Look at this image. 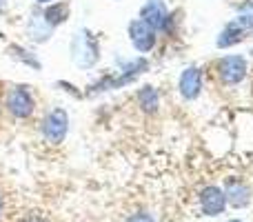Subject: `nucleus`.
Here are the masks:
<instances>
[{
	"label": "nucleus",
	"instance_id": "obj_1",
	"mask_svg": "<svg viewBox=\"0 0 253 222\" xmlns=\"http://www.w3.org/2000/svg\"><path fill=\"white\" fill-rule=\"evenodd\" d=\"M149 71V60L144 56H138L133 60L125 62L118 71H111L105 74L96 80V83L89 85V93H105V91H116V89H125L129 87L133 80H138L142 74Z\"/></svg>",
	"mask_w": 253,
	"mask_h": 222
},
{
	"label": "nucleus",
	"instance_id": "obj_2",
	"mask_svg": "<svg viewBox=\"0 0 253 222\" xmlns=\"http://www.w3.org/2000/svg\"><path fill=\"white\" fill-rule=\"evenodd\" d=\"M71 62L80 69H93L100 60V43H98L96 34L87 27L78 29L71 38Z\"/></svg>",
	"mask_w": 253,
	"mask_h": 222
},
{
	"label": "nucleus",
	"instance_id": "obj_3",
	"mask_svg": "<svg viewBox=\"0 0 253 222\" xmlns=\"http://www.w3.org/2000/svg\"><path fill=\"white\" fill-rule=\"evenodd\" d=\"M215 71H218V80L224 87H236V85H240L242 80L247 78L249 65H247L245 56H240V53H229V56H222L215 62Z\"/></svg>",
	"mask_w": 253,
	"mask_h": 222
},
{
	"label": "nucleus",
	"instance_id": "obj_4",
	"mask_svg": "<svg viewBox=\"0 0 253 222\" xmlns=\"http://www.w3.org/2000/svg\"><path fill=\"white\" fill-rule=\"evenodd\" d=\"M40 133L47 142L51 144H62L69 133V113L62 107H53L40 122Z\"/></svg>",
	"mask_w": 253,
	"mask_h": 222
},
{
	"label": "nucleus",
	"instance_id": "obj_5",
	"mask_svg": "<svg viewBox=\"0 0 253 222\" xmlns=\"http://www.w3.org/2000/svg\"><path fill=\"white\" fill-rule=\"evenodd\" d=\"M4 109L16 120H29L36 111V98L29 91V87H25V85L13 87L4 98Z\"/></svg>",
	"mask_w": 253,
	"mask_h": 222
},
{
	"label": "nucleus",
	"instance_id": "obj_6",
	"mask_svg": "<svg viewBox=\"0 0 253 222\" xmlns=\"http://www.w3.org/2000/svg\"><path fill=\"white\" fill-rule=\"evenodd\" d=\"M126 36H129L131 47L138 53H151L158 44V31L151 25L142 20V18H133V20L126 25Z\"/></svg>",
	"mask_w": 253,
	"mask_h": 222
},
{
	"label": "nucleus",
	"instance_id": "obj_7",
	"mask_svg": "<svg viewBox=\"0 0 253 222\" xmlns=\"http://www.w3.org/2000/svg\"><path fill=\"white\" fill-rule=\"evenodd\" d=\"M147 25H151L153 29L160 34V31H169V9H167L165 0H144V4L140 7V16Z\"/></svg>",
	"mask_w": 253,
	"mask_h": 222
},
{
	"label": "nucleus",
	"instance_id": "obj_8",
	"mask_svg": "<svg viewBox=\"0 0 253 222\" xmlns=\"http://www.w3.org/2000/svg\"><path fill=\"white\" fill-rule=\"evenodd\" d=\"M202 87H205V78H202V69L196 65H189L187 69H182L178 78V91L187 102H193L200 98Z\"/></svg>",
	"mask_w": 253,
	"mask_h": 222
},
{
	"label": "nucleus",
	"instance_id": "obj_9",
	"mask_svg": "<svg viewBox=\"0 0 253 222\" xmlns=\"http://www.w3.org/2000/svg\"><path fill=\"white\" fill-rule=\"evenodd\" d=\"M198 200H200L202 214L209 216V218H215V216L224 214V209H227V198H224V191L220 187H215V184H207V187L200 191Z\"/></svg>",
	"mask_w": 253,
	"mask_h": 222
},
{
	"label": "nucleus",
	"instance_id": "obj_10",
	"mask_svg": "<svg viewBox=\"0 0 253 222\" xmlns=\"http://www.w3.org/2000/svg\"><path fill=\"white\" fill-rule=\"evenodd\" d=\"M222 191H224V198H227V205L236 207V209H245L251 202V189L240 178H229L224 182Z\"/></svg>",
	"mask_w": 253,
	"mask_h": 222
},
{
	"label": "nucleus",
	"instance_id": "obj_11",
	"mask_svg": "<svg viewBox=\"0 0 253 222\" xmlns=\"http://www.w3.org/2000/svg\"><path fill=\"white\" fill-rule=\"evenodd\" d=\"M69 11L71 9H69V2H67V0H56V2H49L40 9L44 22H47L51 29H58L60 25H65V22L69 20Z\"/></svg>",
	"mask_w": 253,
	"mask_h": 222
},
{
	"label": "nucleus",
	"instance_id": "obj_12",
	"mask_svg": "<svg viewBox=\"0 0 253 222\" xmlns=\"http://www.w3.org/2000/svg\"><path fill=\"white\" fill-rule=\"evenodd\" d=\"M245 36H247L245 27H242L238 20H231V22H227V25L222 27V31L218 34V38H215V47L218 49L236 47V44H240L242 40H245Z\"/></svg>",
	"mask_w": 253,
	"mask_h": 222
},
{
	"label": "nucleus",
	"instance_id": "obj_13",
	"mask_svg": "<svg viewBox=\"0 0 253 222\" xmlns=\"http://www.w3.org/2000/svg\"><path fill=\"white\" fill-rule=\"evenodd\" d=\"M135 100H138V107L149 116H156L160 111V93H158L156 87L151 85H142V87L135 91Z\"/></svg>",
	"mask_w": 253,
	"mask_h": 222
},
{
	"label": "nucleus",
	"instance_id": "obj_14",
	"mask_svg": "<svg viewBox=\"0 0 253 222\" xmlns=\"http://www.w3.org/2000/svg\"><path fill=\"white\" fill-rule=\"evenodd\" d=\"M51 27L44 22L42 13L40 11H34L29 18V22H27V36H29L34 43H47L49 38H51Z\"/></svg>",
	"mask_w": 253,
	"mask_h": 222
},
{
	"label": "nucleus",
	"instance_id": "obj_15",
	"mask_svg": "<svg viewBox=\"0 0 253 222\" xmlns=\"http://www.w3.org/2000/svg\"><path fill=\"white\" fill-rule=\"evenodd\" d=\"M7 56L13 58V60H18L20 65L29 67V69H34V71H40V69H42V62L38 60V56H36L34 51H29L27 47L18 44V43H11V44H9V47H7Z\"/></svg>",
	"mask_w": 253,
	"mask_h": 222
},
{
	"label": "nucleus",
	"instance_id": "obj_16",
	"mask_svg": "<svg viewBox=\"0 0 253 222\" xmlns=\"http://www.w3.org/2000/svg\"><path fill=\"white\" fill-rule=\"evenodd\" d=\"M126 222H156V218H153L151 214H147V211H138V214L129 216Z\"/></svg>",
	"mask_w": 253,
	"mask_h": 222
},
{
	"label": "nucleus",
	"instance_id": "obj_17",
	"mask_svg": "<svg viewBox=\"0 0 253 222\" xmlns=\"http://www.w3.org/2000/svg\"><path fill=\"white\" fill-rule=\"evenodd\" d=\"M22 222H47V220H42V218H38V216H29V218H25Z\"/></svg>",
	"mask_w": 253,
	"mask_h": 222
},
{
	"label": "nucleus",
	"instance_id": "obj_18",
	"mask_svg": "<svg viewBox=\"0 0 253 222\" xmlns=\"http://www.w3.org/2000/svg\"><path fill=\"white\" fill-rule=\"evenodd\" d=\"M36 2H38V4H42V7H44V4H49V2H56V0H36Z\"/></svg>",
	"mask_w": 253,
	"mask_h": 222
},
{
	"label": "nucleus",
	"instance_id": "obj_19",
	"mask_svg": "<svg viewBox=\"0 0 253 222\" xmlns=\"http://www.w3.org/2000/svg\"><path fill=\"white\" fill-rule=\"evenodd\" d=\"M2 205L4 202H2V196H0V218H2Z\"/></svg>",
	"mask_w": 253,
	"mask_h": 222
},
{
	"label": "nucleus",
	"instance_id": "obj_20",
	"mask_svg": "<svg viewBox=\"0 0 253 222\" xmlns=\"http://www.w3.org/2000/svg\"><path fill=\"white\" fill-rule=\"evenodd\" d=\"M4 11V0H0V13Z\"/></svg>",
	"mask_w": 253,
	"mask_h": 222
},
{
	"label": "nucleus",
	"instance_id": "obj_21",
	"mask_svg": "<svg viewBox=\"0 0 253 222\" xmlns=\"http://www.w3.org/2000/svg\"><path fill=\"white\" fill-rule=\"evenodd\" d=\"M227 222H242V220H238V218H231V220H227Z\"/></svg>",
	"mask_w": 253,
	"mask_h": 222
}]
</instances>
